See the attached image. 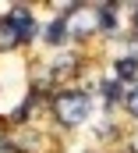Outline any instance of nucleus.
Returning a JSON list of instances; mask_svg holds the SVG:
<instances>
[{"label":"nucleus","instance_id":"39448f33","mask_svg":"<svg viewBox=\"0 0 138 153\" xmlns=\"http://www.w3.org/2000/svg\"><path fill=\"white\" fill-rule=\"evenodd\" d=\"M64 36H68V22H64V18H53V22L46 25V43H50V46H60Z\"/></svg>","mask_w":138,"mask_h":153},{"label":"nucleus","instance_id":"0eeeda50","mask_svg":"<svg viewBox=\"0 0 138 153\" xmlns=\"http://www.w3.org/2000/svg\"><path fill=\"white\" fill-rule=\"evenodd\" d=\"M53 71H57V78H71L74 75V71H78V57H60V61H57V64H53Z\"/></svg>","mask_w":138,"mask_h":153},{"label":"nucleus","instance_id":"9d476101","mask_svg":"<svg viewBox=\"0 0 138 153\" xmlns=\"http://www.w3.org/2000/svg\"><path fill=\"white\" fill-rule=\"evenodd\" d=\"M135 14H138V7H135ZM135 22H138V18H135Z\"/></svg>","mask_w":138,"mask_h":153},{"label":"nucleus","instance_id":"f03ea898","mask_svg":"<svg viewBox=\"0 0 138 153\" xmlns=\"http://www.w3.org/2000/svg\"><path fill=\"white\" fill-rule=\"evenodd\" d=\"M64 22H68V36H74V39H89L96 29H103L96 7H74L71 18H64Z\"/></svg>","mask_w":138,"mask_h":153},{"label":"nucleus","instance_id":"1a4fd4ad","mask_svg":"<svg viewBox=\"0 0 138 153\" xmlns=\"http://www.w3.org/2000/svg\"><path fill=\"white\" fill-rule=\"evenodd\" d=\"M124 57H131V61H138V39H131V43H128V53H124Z\"/></svg>","mask_w":138,"mask_h":153},{"label":"nucleus","instance_id":"6e6552de","mask_svg":"<svg viewBox=\"0 0 138 153\" xmlns=\"http://www.w3.org/2000/svg\"><path fill=\"white\" fill-rule=\"evenodd\" d=\"M124 107H128V114H131V117H138V85L124 96Z\"/></svg>","mask_w":138,"mask_h":153},{"label":"nucleus","instance_id":"f257e3e1","mask_svg":"<svg viewBox=\"0 0 138 153\" xmlns=\"http://www.w3.org/2000/svg\"><path fill=\"white\" fill-rule=\"evenodd\" d=\"M92 111V103H89V93H78V89H68V93H60L57 100H53V114L57 121L64 125V128H78L85 117Z\"/></svg>","mask_w":138,"mask_h":153},{"label":"nucleus","instance_id":"423d86ee","mask_svg":"<svg viewBox=\"0 0 138 153\" xmlns=\"http://www.w3.org/2000/svg\"><path fill=\"white\" fill-rule=\"evenodd\" d=\"M14 46H21V43L14 36V29L7 25V18H0V53H4V50H14Z\"/></svg>","mask_w":138,"mask_h":153},{"label":"nucleus","instance_id":"7ed1b4c3","mask_svg":"<svg viewBox=\"0 0 138 153\" xmlns=\"http://www.w3.org/2000/svg\"><path fill=\"white\" fill-rule=\"evenodd\" d=\"M4 18H7V25L14 29V36H18V43H21V46L35 39L39 25H35V18H32V11H29V7H21V4H18V7H11Z\"/></svg>","mask_w":138,"mask_h":153},{"label":"nucleus","instance_id":"20e7f679","mask_svg":"<svg viewBox=\"0 0 138 153\" xmlns=\"http://www.w3.org/2000/svg\"><path fill=\"white\" fill-rule=\"evenodd\" d=\"M113 75L120 78V82H138V61H131V57H120V61L113 64Z\"/></svg>","mask_w":138,"mask_h":153}]
</instances>
